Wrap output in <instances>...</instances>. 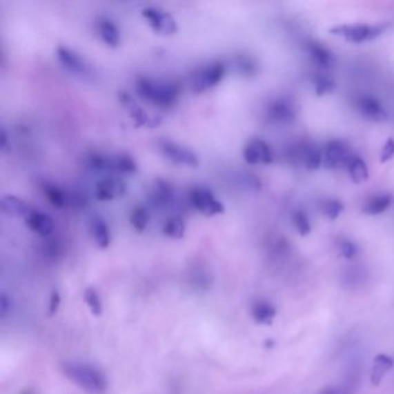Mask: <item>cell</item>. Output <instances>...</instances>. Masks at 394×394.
<instances>
[{"label": "cell", "instance_id": "1", "mask_svg": "<svg viewBox=\"0 0 394 394\" xmlns=\"http://www.w3.org/2000/svg\"><path fill=\"white\" fill-rule=\"evenodd\" d=\"M61 371L72 384L89 394H104L108 380L99 368L83 362L66 361L61 364Z\"/></svg>", "mask_w": 394, "mask_h": 394}, {"label": "cell", "instance_id": "2", "mask_svg": "<svg viewBox=\"0 0 394 394\" xmlns=\"http://www.w3.org/2000/svg\"><path fill=\"white\" fill-rule=\"evenodd\" d=\"M135 92L142 100L154 107L168 109L177 102L181 88L175 82L159 81L147 77H140L135 81Z\"/></svg>", "mask_w": 394, "mask_h": 394}, {"label": "cell", "instance_id": "3", "mask_svg": "<svg viewBox=\"0 0 394 394\" xmlns=\"http://www.w3.org/2000/svg\"><path fill=\"white\" fill-rule=\"evenodd\" d=\"M86 166L90 170L104 174L132 175L138 170V164L128 154L92 153L86 159Z\"/></svg>", "mask_w": 394, "mask_h": 394}, {"label": "cell", "instance_id": "4", "mask_svg": "<svg viewBox=\"0 0 394 394\" xmlns=\"http://www.w3.org/2000/svg\"><path fill=\"white\" fill-rule=\"evenodd\" d=\"M227 65L220 61L200 68L188 78V88L193 94H203L217 87L227 75Z\"/></svg>", "mask_w": 394, "mask_h": 394}, {"label": "cell", "instance_id": "5", "mask_svg": "<svg viewBox=\"0 0 394 394\" xmlns=\"http://www.w3.org/2000/svg\"><path fill=\"white\" fill-rule=\"evenodd\" d=\"M388 29L387 23H349V25L335 26L330 29L331 34L341 36L348 42L364 43L378 39Z\"/></svg>", "mask_w": 394, "mask_h": 394}, {"label": "cell", "instance_id": "6", "mask_svg": "<svg viewBox=\"0 0 394 394\" xmlns=\"http://www.w3.org/2000/svg\"><path fill=\"white\" fill-rule=\"evenodd\" d=\"M57 57L61 66L77 78L85 81H94L97 77L95 68L68 46H61L58 48Z\"/></svg>", "mask_w": 394, "mask_h": 394}, {"label": "cell", "instance_id": "7", "mask_svg": "<svg viewBox=\"0 0 394 394\" xmlns=\"http://www.w3.org/2000/svg\"><path fill=\"white\" fill-rule=\"evenodd\" d=\"M188 201L195 210L205 217H212L224 213V204L217 199L213 192L205 186H197L188 193Z\"/></svg>", "mask_w": 394, "mask_h": 394}, {"label": "cell", "instance_id": "8", "mask_svg": "<svg viewBox=\"0 0 394 394\" xmlns=\"http://www.w3.org/2000/svg\"><path fill=\"white\" fill-rule=\"evenodd\" d=\"M159 147L164 157L174 164L188 168L199 167L200 161L198 155L193 150H188V147L178 142L169 139H162L159 142Z\"/></svg>", "mask_w": 394, "mask_h": 394}, {"label": "cell", "instance_id": "9", "mask_svg": "<svg viewBox=\"0 0 394 394\" xmlns=\"http://www.w3.org/2000/svg\"><path fill=\"white\" fill-rule=\"evenodd\" d=\"M118 100L125 110L128 111L132 121H135V128H159L162 124V119L157 116H150L147 114L140 104L135 101V97L125 90L118 92Z\"/></svg>", "mask_w": 394, "mask_h": 394}, {"label": "cell", "instance_id": "10", "mask_svg": "<svg viewBox=\"0 0 394 394\" xmlns=\"http://www.w3.org/2000/svg\"><path fill=\"white\" fill-rule=\"evenodd\" d=\"M141 14L152 30L159 35L171 36L177 32V22L167 12L157 8H146L142 10Z\"/></svg>", "mask_w": 394, "mask_h": 394}, {"label": "cell", "instance_id": "11", "mask_svg": "<svg viewBox=\"0 0 394 394\" xmlns=\"http://www.w3.org/2000/svg\"><path fill=\"white\" fill-rule=\"evenodd\" d=\"M353 155L348 146L341 140H331L323 150V164L328 169L348 166Z\"/></svg>", "mask_w": 394, "mask_h": 394}, {"label": "cell", "instance_id": "12", "mask_svg": "<svg viewBox=\"0 0 394 394\" xmlns=\"http://www.w3.org/2000/svg\"><path fill=\"white\" fill-rule=\"evenodd\" d=\"M297 116L294 102L286 97H277L272 101L266 109V117L274 124H290Z\"/></svg>", "mask_w": 394, "mask_h": 394}, {"label": "cell", "instance_id": "13", "mask_svg": "<svg viewBox=\"0 0 394 394\" xmlns=\"http://www.w3.org/2000/svg\"><path fill=\"white\" fill-rule=\"evenodd\" d=\"M126 192V183L117 176H108L96 183L95 198L99 201L117 199Z\"/></svg>", "mask_w": 394, "mask_h": 394}, {"label": "cell", "instance_id": "14", "mask_svg": "<svg viewBox=\"0 0 394 394\" xmlns=\"http://www.w3.org/2000/svg\"><path fill=\"white\" fill-rule=\"evenodd\" d=\"M243 157L248 164H270L273 161V154L270 146L262 139H253L245 145Z\"/></svg>", "mask_w": 394, "mask_h": 394}, {"label": "cell", "instance_id": "15", "mask_svg": "<svg viewBox=\"0 0 394 394\" xmlns=\"http://www.w3.org/2000/svg\"><path fill=\"white\" fill-rule=\"evenodd\" d=\"M174 188L169 183L164 179H157L154 181L153 186L150 188L148 200L150 205L155 208H167L174 203Z\"/></svg>", "mask_w": 394, "mask_h": 394}, {"label": "cell", "instance_id": "16", "mask_svg": "<svg viewBox=\"0 0 394 394\" xmlns=\"http://www.w3.org/2000/svg\"><path fill=\"white\" fill-rule=\"evenodd\" d=\"M356 107L359 112L373 121H385L387 119V112L383 104L371 95L359 96L356 101Z\"/></svg>", "mask_w": 394, "mask_h": 394}, {"label": "cell", "instance_id": "17", "mask_svg": "<svg viewBox=\"0 0 394 394\" xmlns=\"http://www.w3.org/2000/svg\"><path fill=\"white\" fill-rule=\"evenodd\" d=\"M0 208L1 212L11 217H23L27 219L29 214L32 213V208L26 203L25 200L19 198L17 195H6L1 197L0 200Z\"/></svg>", "mask_w": 394, "mask_h": 394}, {"label": "cell", "instance_id": "18", "mask_svg": "<svg viewBox=\"0 0 394 394\" xmlns=\"http://www.w3.org/2000/svg\"><path fill=\"white\" fill-rule=\"evenodd\" d=\"M26 226L39 236H49L55 229L54 219L41 210H32L25 220Z\"/></svg>", "mask_w": 394, "mask_h": 394}, {"label": "cell", "instance_id": "19", "mask_svg": "<svg viewBox=\"0 0 394 394\" xmlns=\"http://www.w3.org/2000/svg\"><path fill=\"white\" fill-rule=\"evenodd\" d=\"M306 51L309 54L311 61L322 68V70H331L335 66V57L330 49L322 46L319 43L309 42L306 44Z\"/></svg>", "mask_w": 394, "mask_h": 394}, {"label": "cell", "instance_id": "20", "mask_svg": "<svg viewBox=\"0 0 394 394\" xmlns=\"http://www.w3.org/2000/svg\"><path fill=\"white\" fill-rule=\"evenodd\" d=\"M296 155L302 160L309 170H317L323 164V150L313 142H306L299 146Z\"/></svg>", "mask_w": 394, "mask_h": 394}, {"label": "cell", "instance_id": "21", "mask_svg": "<svg viewBox=\"0 0 394 394\" xmlns=\"http://www.w3.org/2000/svg\"><path fill=\"white\" fill-rule=\"evenodd\" d=\"M89 230H90L95 244L100 249L109 248L111 242L110 230L104 217L100 215H94L89 222Z\"/></svg>", "mask_w": 394, "mask_h": 394}, {"label": "cell", "instance_id": "22", "mask_svg": "<svg viewBox=\"0 0 394 394\" xmlns=\"http://www.w3.org/2000/svg\"><path fill=\"white\" fill-rule=\"evenodd\" d=\"M231 68L243 78H253L259 71V65L249 55H238L233 58Z\"/></svg>", "mask_w": 394, "mask_h": 394}, {"label": "cell", "instance_id": "23", "mask_svg": "<svg viewBox=\"0 0 394 394\" xmlns=\"http://www.w3.org/2000/svg\"><path fill=\"white\" fill-rule=\"evenodd\" d=\"M97 30L100 34L101 39L110 48H117L121 43V32L114 21L108 19H101L97 22Z\"/></svg>", "mask_w": 394, "mask_h": 394}, {"label": "cell", "instance_id": "24", "mask_svg": "<svg viewBox=\"0 0 394 394\" xmlns=\"http://www.w3.org/2000/svg\"><path fill=\"white\" fill-rule=\"evenodd\" d=\"M43 193L46 195L48 201L57 208H63L71 203L70 195H68L63 188H59L57 185L46 183L43 185Z\"/></svg>", "mask_w": 394, "mask_h": 394}, {"label": "cell", "instance_id": "25", "mask_svg": "<svg viewBox=\"0 0 394 394\" xmlns=\"http://www.w3.org/2000/svg\"><path fill=\"white\" fill-rule=\"evenodd\" d=\"M393 203L392 195L387 193H382V195L373 197L363 207V213L366 215H380L384 212H386L390 208L391 205Z\"/></svg>", "mask_w": 394, "mask_h": 394}, {"label": "cell", "instance_id": "26", "mask_svg": "<svg viewBox=\"0 0 394 394\" xmlns=\"http://www.w3.org/2000/svg\"><path fill=\"white\" fill-rule=\"evenodd\" d=\"M347 167H348L349 176L355 184H362L369 178L368 166L361 157H353Z\"/></svg>", "mask_w": 394, "mask_h": 394}, {"label": "cell", "instance_id": "27", "mask_svg": "<svg viewBox=\"0 0 394 394\" xmlns=\"http://www.w3.org/2000/svg\"><path fill=\"white\" fill-rule=\"evenodd\" d=\"M251 313L257 323L265 324L273 319V317L275 316V309L266 301H257L253 303Z\"/></svg>", "mask_w": 394, "mask_h": 394}, {"label": "cell", "instance_id": "28", "mask_svg": "<svg viewBox=\"0 0 394 394\" xmlns=\"http://www.w3.org/2000/svg\"><path fill=\"white\" fill-rule=\"evenodd\" d=\"M162 231H164V236L173 238V239H181V238L184 237L185 222L183 217L176 215V217L168 219L164 224Z\"/></svg>", "mask_w": 394, "mask_h": 394}, {"label": "cell", "instance_id": "29", "mask_svg": "<svg viewBox=\"0 0 394 394\" xmlns=\"http://www.w3.org/2000/svg\"><path fill=\"white\" fill-rule=\"evenodd\" d=\"M150 212L145 206H137L132 210L131 215H130V222L132 227L139 233L145 230L148 224H150Z\"/></svg>", "mask_w": 394, "mask_h": 394}, {"label": "cell", "instance_id": "30", "mask_svg": "<svg viewBox=\"0 0 394 394\" xmlns=\"http://www.w3.org/2000/svg\"><path fill=\"white\" fill-rule=\"evenodd\" d=\"M83 299L87 306H88L90 313L94 316L99 317L104 313V304H102V299H101L99 293L94 289V288H87L83 294Z\"/></svg>", "mask_w": 394, "mask_h": 394}, {"label": "cell", "instance_id": "31", "mask_svg": "<svg viewBox=\"0 0 394 394\" xmlns=\"http://www.w3.org/2000/svg\"><path fill=\"white\" fill-rule=\"evenodd\" d=\"M313 81H315V89L318 96L327 95L335 89V82L330 75H317Z\"/></svg>", "mask_w": 394, "mask_h": 394}, {"label": "cell", "instance_id": "32", "mask_svg": "<svg viewBox=\"0 0 394 394\" xmlns=\"http://www.w3.org/2000/svg\"><path fill=\"white\" fill-rule=\"evenodd\" d=\"M344 205L337 199H327L322 204L324 215L330 220H335L344 212Z\"/></svg>", "mask_w": 394, "mask_h": 394}, {"label": "cell", "instance_id": "33", "mask_svg": "<svg viewBox=\"0 0 394 394\" xmlns=\"http://www.w3.org/2000/svg\"><path fill=\"white\" fill-rule=\"evenodd\" d=\"M293 221H294L295 228H296V230L299 231V235L306 236V235L310 234V231H311L310 219L303 210H296L293 214Z\"/></svg>", "mask_w": 394, "mask_h": 394}, {"label": "cell", "instance_id": "34", "mask_svg": "<svg viewBox=\"0 0 394 394\" xmlns=\"http://www.w3.org/2000/svg\"><path fill=\"white\" fill-rule=\"evenodd\" d=\"M394 157V139H387L385 145L382 148L380 152V162L382 164H386L388 161L392 160Z\"/></svg>", "mask_w": 394, "mask_h": 394}, {"label": "cell", "instance_id": "35", "mask_svg": "<svg viewBox=\"0 0 394 394\" xmlns=\"http://www.w3.org/2000/svg\"><path fill=\"white\" fill-rule=\"evenodd\" d=\"M61 294L57 290L52 291L50 295V301H49V308H48V313L49 316H54L58 313V310L61 308Z\"/></svg>", "mask_w": 394, "mask_h": 394}, {"label": "cell", "instance_id": "36", "mask_svg": "<svg viewBox=\"0 0 394 394\" xmlns=\"http://www.w3.org/2000/svg\"><path fill=\"white\" fill-rule=\"evenodd\" d=\"M12 309V302L10 297L6 294H1L0 296V316L1 318L6 317Z\"/></svg>", "mask_w": 394, "mask_h": 394}, {"label": "cell", "instance_id": "37", "mask_svg": "<svg viewBox=\"0 0 394 394\" xmlns=\"http://www.w3.org/2000/svg\"><path fill=\"white\" fill-rule=\"evenodd\" d=\"M0 150L3 154H8L11 152V141L4 128H1V133H0Z\"/></svg>", "mask_w": 394, "mask_h": 394}, {"label": "cell", "instance_id": "38", "mask_svg": "<svg viewBox=\"0 0 394 394\" xmlns=\"http://www.w3.org/2000/svg\"><path fill=\"white\" fill-rule=\"evenodd\" d=\"M341 251H342L346 258H353V257L355 256L357 250H356V246L354 243L349 241H344L342 242V244H341Z\"/></svg>", "mask_w": 394, "mask_h": 394}, {"label": "cell", "instance_id": "39", "mask_svg": "<svg viewBox=\"0 0 394 394\" xmlns=\"http://www.w3.org/2000/svg\"><path fill=\"white\" fill-rule=\"evenodd\" d=\"M22 394H32V392H30V391H26L25 393Z\"/></svg>", "mask_w": 394, "mask_h": 394}]
</instances>
